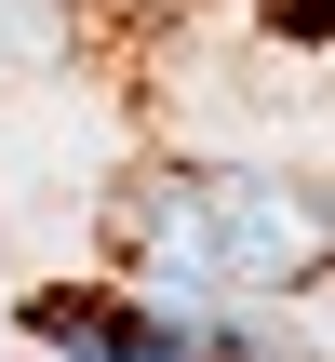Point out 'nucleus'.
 <instances>
[{"mask_svg": "<svg viewBox=\"0 0 335 362\" xmlns=\"http://www.w3.org/2000/svg\"><path fill=\"white\" fill-rule=\"evenodd\" d=\"M134 228L161 309H269L335 269V188L309 175H161Z\"/></svg>", "mask_w": 335, "mask_h": 362, "instance_id": "f257e3e1", "label": "nucleus"}, {"mask_svg": "<svg viewBox=\"0 0 335 362\" xmlns=\"http://www.w3.org/2000/svg\"><path fill=\"white\" fill-rule=\"evenodd\" d=\"M13 322H27L40 349H67V362H188V336H201L215 309H161L148 282H40Z\"/></svg>", "mask_w": 335, "mask_h": 362, "instance_id": "f03ea898", "label": "nucleus"}, {"mask_svg": "<svg viewBox=\"0 0 335 362\" xmlns=\"http://www.w3.org/2000/svg\"><path fill=\"white\" fill-rule=\"evenodd\" d=\"M54 40H67L54 0H0V67H27V54H54Z\"/></svg>", "mask_w": 335, "mask_h": 362, "instance_id": "7ed1b4c3", "label": "nucleus"}, {"mask_svg": "<svg viewBox=\"0 0 335 362\" xmlns=\"http://www.w3.org/2000/svg\"><path fill=\"white\" fill-rule=\"evenodd\" d=\"M269 40H335V0H269Z\"/></svg>", "mask_w": 335, "mask_h": 362, "instance_id": "20e7f679", "label": "nucleus"}]
</instances>
